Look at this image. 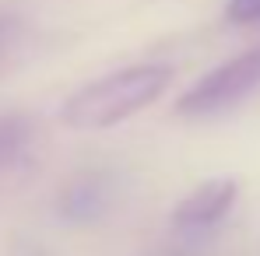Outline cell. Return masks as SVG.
Wrapping results in <instances>:
<instances>
[{
  "instance_id": "obj_6",
  "label": "cell",
  "mask_w": 260,
  "mask_h": 256,
  "mask_svg": "<svg viewBox=\"0 0 260 256\" xmlns=\"http://www.w3.org/2000/svg\"><path fill=\"white\" fill-rule=\"evenodd\" d=\"M225 18H229L232 25L260 21V0H229V4H225Z\"/></svg>"
},
{
  "instance_id": "obj_1",
  "label": "cell",
  "mask_w": 260,
  "mask_h": 256,
  "mask_svg": "<svg viewBox=\"0 0 260 256\" xmlns=\"http://www.w3.org/2000/svg\"><path fill=\"white\" fill-rule=\"evenodd\" d=\"M176 70L169 63H137L78 88L60 105V123L71 130H109L166 95Z\"/></svg>"
},
{
  "instance_id": "obj_5",
  "label": "cell",
  "mask_w": 260,
  "mask_h": 256,
  "mask_svg": "<svg viewBox=\"0 0 260 256\" xmlns=\"http://www.w3.org/2000/svg\"><path fill=\"white\" fill-rule=\"evenodd\" d=\"M32 137V123L25 116H0V162L14 158Z\"/></svg>"
},
{
  "instance_id": "obj_3",
  "label": "cell",
  "mask_w": 260,
  "mask_h": 256,
  "mask_svg": "<svg viewBox=\"0 0 260 256\" xmlns=\"http://www.w3.org/2000/svg\"><path fill=\"white\" fill-rule=\"evenodd\" d=\"M239 197V182L221 175V179H208L201 182L190 197H183L173 211V225L176 228H211L218 225L225 214L232 211Z\"/></svg>"
},
{
  "instance_id": "obj_4",
  "label": "cell",
  "mask_w": 260,
  "mask_h": 256,
  "mask_svg": "<svg viewBox=\"0 0 260 256\" xmlns=\"http://www.w3.org/2000/svg\"><path fill=\"white\" fill-rule=\"evenodd\" d=\"M106 207V186L99 179H81L74 186H67L63 200H60V211L67 214L71 221H88Z\"/></svg>"
},
{
  "instance_id": "obj_2",
  "label": "cell",
  "mask_w": 260,
  "mask_h": 256,
  "mask_svg": "<svg viewBox=\"0 0 260 256\" xmlns=\"http://www.w3.org/2000/svg\"><path fill=\"white\" fill-rule=\"evenodd\" d=\"M260 88V46L232 56L229 63L204 74L197 85H190L176 98V116H215L243 98H250Z\"/></svg>"
}]
</instances>
